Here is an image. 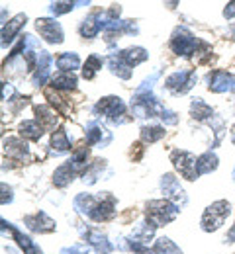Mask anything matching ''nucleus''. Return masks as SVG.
<instances>
[{"mask_svg":"<svg viewBox=\"0 0 235 254\" xmlns=\"http://www.w3.org/2000/svg\"><path fill=\"white\" fill-rule=\"evenodd\" d=\"M108 64H110L112 72H114V74H118L120 78H124V80L132 78V66L126 63L120 55H112V57L108 59Z\"/></svg>","mask_w":235,"mask_h":254,"instance_id":"obj_18","label":"nucleus"},{"mask_svg":"<svg viewBox=\"0 0 235 254\" xmlns=\"http://www.w3.org/2000/svg\"><path fill=\"white\" fill-rule=\"evenodd\" d=\"M161 188L168 197V201H172L174 205H184L186 203V193L180 188V182L172 176V174H165L161 180Z\"/></svg>","mask_w":235,"mask_h":254,"instance_id":"obj_8","label":"nucleus"},{"mask_svg":"<svg viewBox=\"0 0 235 254\" xmlns=\"http://www.w3.org/2000/svg\"><path fill=\"white\" fill-rule=\"evenodd\" d=\"M20 135L26 137V139H32V141H37L41 135H43V127L37 120H28V122H22L20 124Z\"/></svg>","mask_w":235,"mask_h":254,"instance_id":"obj_20","label":"nucleus"},{"mask_svg":"<svg viewBox=\"0 0 235 254\" xmlns=\"http://www.w3.org/2000/svg\"><path fill=\"white\" fill-rule=\"evenodd\" d=\"M102 30V14H92L80 24V35L82 37H94Z\"/></svg>","mask_w":235,"mask_h":254,"instance_id":"obj_17","label":"nucleus"},{"mask_svg":"<svg viewBox=\"0 0 235 254\" xmlns=\"http://www.w3.org/2000/svg\"><path fill=\"white\" fill-rule=\"evenodd\" d=\"M98 68H102V59L96 57V55H90V57L86 59V63H84L82 76H84L86 80H90V78H94V74L98 72Z\"/></svg>","mask_w":235,"mask_h":254,"instance_id":"obj_34","label":"nucleus"},{"mask_svg":"<svg viewBox=\"0 0 235 254\" xmlns=\"http://www.w3.org/2000/svg\"><path fill=\"white\" fill-rule=\"evenodd\" d=\"M159 118H161V120H163L167 126H176V122H178L176 114H174V112H170V110H167V108H163V110H161Z\"/></svg>","mask_w":235,"mask_h":254,"instance_id":"obj_37","label":"nucleus"},{"mask_svg":"<svg viewBox=\"0 0 235 254\" xmlns=\"http://www.w3.org/2000/svg\"><path fill=\"white\" fill-rule=\"evenodd\" d=\"M224 16L230 20V18H234L235 16V2H230L228 6H226V10H224Z\"/></svg>","mask_w":235,"mask_h":254,"instance_id":"obj_41","label":"nucleus"},{"mask_svg":"<svg viewBox=\"0 0 235 254\" xmlns=\"http://www.w3.org/2000/svg\"><path fill=\"white\" fill-rule=\"evenodd\" d=\"M24 223H26L28 229H32L34 233H51V231H55V221H53L51 217H47L43 211L26 217Z\"/></svg>","mask_w":235,"mask_h":254,"instance_id":"obj_11","label":"nucleus"},{"mask_svg":"<svg viewBox=\"0 0 235 254\" xmlns=\"http://www.w3.org/2000/svg\"><path fill=\"white\" fill-rule=\"evenodd\" d=\"M208 88L212 92H218V94L232 92L235 88V76L226 72V70H216V72H212L208 76Z\"/></svg>","mask_w":235,"mask_h":254,"instance_id":"obj_7","label":"nucleus"},{"mask_svg":"<svg viewBox=\"0 0 235 254\" xmlns=\"http://www.w3.org/2000/svg\"><path fill=\"white\" fill-rule=\"evenodd\" d=\"M51 147H53V153H55V155L67 153L69 149H71V143H69V139H67V133H65L63 129H59V131H55V133H53V137H51Z\"/></svg>","mask_w":235,"mask_h":254,"instance_id":"obj_29","label":"nucleus"},{"mask_svg":"<svg viewBox=\"0 0 235 254\" xmlns=\"http://www.w3.org/2000/svg\"><path fill=\"white\" fill-rule=\"evenodd\" d=\"M218 168V157L214 153H204L198 157V174H210Z\"/></svg>","mask_w":235,"mask_h":254,"instance_id":"obj_31","label":"nucleus"},{"mask_svg":"<svg viewBox=\"0 0 235 254\" xmlns=\"http://www.w3.org/2000/svg\"><path fill=\"white\" fill-rule=\"evenodd\" d=\"M61 254H88V249H86L84 245H75V247H71V249L61 251Z\"/></svg>","mask_w":235,"mask_h":254,"instance_id":"obj_39","label":"nucleus"},{"mask_svg":"<svg viewBox=\"0 0 235 254\" xmlns=\"http://www.w3.org/2000/svg\"><path fill=\"white\" fill-rule=\"evenodd\" d=\"M96 203H98V197L88 195V193H80V195L75 197V207H77L80 213H86V215L92 213V209L96 207Z\"/></svg>","mask_w":235,"mask_h":254,"instance_id":"obj_26","label":"nucleus"},{"mask_svg":"<svg viewBox=\"0 0 235 254\" xmlns=\"http://www.w3.org/2000/svg\"><path fill=\"white\" fill-rule=\"evenodd\" d=\"M51 84L53 88H59V90H73L77 86V76L73 72H59L51 78Z\"/></svg>","mask_w":235,"mask_h":254,"instance_id":"obj_25","label":"nucleus"},{"mask_svg":"<svg viewBox=\"0 0 235 254\" xmlns=\"http://www.w3.org/2000/svg\"><path fill=\"white\" fill-rule=\"evenodd\" d=\"M114 207H116V199L112 195H100L96 207L90 213V217L94 221H108V219H112L116 215V209Z\"/></svg>","mask_w":235,"mask_h":254,"instance_id":"obj_10","label":"nucleus"},{"mask_svg":"<svg viewBox=\"0 0 235 254\" xmlns=\"http://www.w3.org/2000/svg\"><path fill=\"white\" fill-rule=\"evenodd\" d=\"M24 24H26V14H18L12 22H8V26H2V45L4 47L14 39V35L20 32V28Z\"/></svg>","mask_w":235,"mask_h":254,"instance_id":"obj_15","label":"nucleus"},{"mask_svg":"<svg viewBox=\"0 0 235 254\" xmlns=\"http://www.w3.org/2000/svg\"><path fill=\"white\" fill-rule=\"evenodd\" d=\"M12 235H14V239H16V243H18V247L24 251L26 254H43L41 253V249L35 245L34 241L30 239V237H26L24 233H20V231H16V229H12Z\"/></svg>","mask_w":235,"mask_h":254,"instance_id":"obj_22","label":"nucleus"},{"mask_svg":"<svg viewBox=\"0 0 235 254\" xmlns=\"http://www.w3.org/2000/svg\"><path fill=\"white\" fill-rule=\"evenodd\" d=\"M104 162H106V160H96V162H94V166H92V168H88V170L84 172V178H82V180H84V184H94V182L98 180L96 176H98V172H100L102 168L106 166Z\"/></svg>","mask_w":235,"mask_h":254,"instance_id":"obj_35","label":"nucleus"},{"mask_svg":"<svg viewBox=\"0 0 235 254\" xmlns=\"http://www.w3.org/2000/svg\"><path fill=\"white\" fill-rule=\"evenodd\" d=\"M155 229H157V225H155L153 221L139 223V225L134 229V233H132V241L145 245V243H147V241H149V239L155 235Z\"/></svg>","mask_w":235,"mask_h":254,"instance_id":"obj_16","label":"nucleus"},{"mask_svg":"<svg viewBox=\"0 0 235 254\" xmlns=\"http://www.w3.org/2000/svg\"><path fill=\"white\" fill-rule=\"evenodd\" d=\"M147 215L151 217V221L159 225L170 223L172 219H176L178 215V205H174L168 199H153L147 203Z\"/></svg>","mask_w":235,"mask_h":254,"instance_id":"obj_2","label":"nucleus"},{"mask_svg":"<svg viewBox=\"0 0 235 254\" xmlns=\"http://www.w3.org/2000/svg\"><path fill=\"white\" fill-rule=\"evenodd\" d=\"M190 114H192V118H194V120L204 122V120H210V118L214 116V110H212L204 100L196 98V100L192 102V106H190Z\"/></svg>","mask_w":235,"mask_h":254,"instance_id":"obj_23","label":"nucleus"},{"mask_svg":"<svg viewBox=\"0 0 235 254\" xmlns=\"http://www.w3.org/2000/svg\"><path fill=\"white\" fill-rule=\"evenodd\" d=\"M51 64H53V59H51V55H49L47 51H39V53H37V72H35V76H34V82L37 86L45 84V80L49 78V74H51Z\"/></svg>","mask_w":235,"mask_h":254,"instance_id":"obj_12","label":"nucleus"},{"mask_svg":"<svg viewBox=\"0 0 235 254\" xmlns=\"http://www.w3.org/2000/svg\"><path fill=\"white\" fill-rule=\"evenodd\" d=\"M143 254H155V253H151V251H145Z\"/></svg>","mask_w":235,"mask_h":254,"instance_id":"obj_44","label":"nucleus"},{"mask_svg":"<svg viewBox=\"0 0 235 254\" xmlns=\"http://www.w3.org/2000/svg\"><path fill=\"white\" fill-rule=\"evenodd\" d=\"M170 160L174 164V168L186 178V180H196L200 174H198V159L188 153V151H172L170 153Z\"/></svg>","mask_w":235,"mask_h":254,"instance_id":"obj_4","label":"nucleus"},{"mask_svg":"<svg viewBox=\"0 0 235 254\" xmlns=\"http://www.w3.org/2000/svg\"><path fill=\"white\" fill-rule=\"evenodd\" d=\"M228 239H230L232 243H234V241H235V225H234V229L230 231V235H228Z\"/></svg>","mask_w":235,"mask_h":254,"instance_id":"obj_42","label":"nucleus"},{"mask_svg":"<svg viewBox=\"0 0 235 254\" xmlns=\"http://www.w3.org/2000/svg\"><path fill=\"white\" fill-rule=\"evenodd\" d=\"M28 104V98H22V96H16L14 100H10V108L14 110V112H18L20 108H24Z\"/></svg>","mask_w":235,"mask_h":254,"instance_id":"obj_38","label":"nucleus"},{"mask_svg":"<svg viewBox=\"0 0 235 254\" xmlns=\"http://www.w3.org/2000/svg\"><path fill=\"white\" fill-rule=\"evenodd\" d=\"M73 176H75V170H73V166L67 162V164H63V166H59V168L55 170V174H53V184L59 186V188H63V186H67L69 182L73 180Z\"/></svg>","mask_w":235,"mask_h":254,"instance_id":"obj_28","label":"nucleus"},{"mask_svg":"<svg viewBox=\"0 0 235 254\" xmlns=\"http://www.w3.org/2000/svg\"><path fill=\"white\" fill-rule=\"evenodd\" d=\"M86 241L96 249L98 254H108L112 251V245L108 243V239H106L102 233H98V231H88V233H86Z\"/></svg>","mask_w":235,"mask_h":254,"instance_id":"obj_19","label":"nucleus"},{"mask_svg":"<svg viewBox=\"0 0 235 254\" xmlns=\"http://www.w3.org/2000/svg\"><path fill=\"white\" fill-rule=\"evenodd\" d=\"M35 30L49 43H61L63 41V30H61L59 22H55V20L41 18V20L35 22Z\"/></svg>","mask_w":235,"mask_h":254,"instance_id":"obj_6","label":"nucleus"},{"mask_svg":"<svg viewBox=\"0 0 235 254\" xmlns=\"http://www.w3.org/2000/svg\"><path fill=\"white\" fill-rule=\"evenodd\" d=\"M94 110H96L98 114H102V116L112 118V122H116V120H118L116 116H122V114L126 112V106H124V102H122L120 98H116V96H108V98H102L100 102L96 104Z\"/></svg>","mask_w":235,"mask_h":254,"instance_id":"obj_9","label":"nucleus"},{"mask_svg":"<svg viewBox=\"0 0 235 254\" xmlns=\"http://www.w3.org/2000/svg\"><path fill=\"white\" fill-rule=\"evenodd\" d=\"M10 201H12V190L6 188V184H2V203L6 205V203H10Z\"/></svg>","mask_w":235,"mask_h":254,"instance_id":"obj_40","label":"nucleus"},{"mask_svg":"<svg viewBox=\"0 0 235 254\" xmlns=\"http://www.w3.org/2000/svg\"><path fill=\"white\" fill-rule=\"evenodd\" d=\"M200 45V41L194 37V33H190L186 28H176L172 32V39H170V49L176 53V55H182V57H190L196 47Z\"/></svg>","mask_w":235,"mask_h":254,"instance_id":"obj_3","label":"nucleus"},{"mask_svg":"<svg viewBox=\"0 0 235 254\" xmlns=\"http://www.w3.org/2000/svg\"><path fill=\"white\" fill-rule=\"evenodd\" d=\"M165 137V129L161 126H147L141 129V139L145 143H157Z\"/></svg>","mask_w":235,"mask_h":254,"instance_id":"obj_32","label":"nucleus"},{"mask_svg":"<svg viewBox=\"0 0 235 254\" xmlns=\"http://www.w3.org/2000/svg\"><path fill=\"white\" fill-rule=\"evenodd\" d=\"M88 155H90V151L86 149V147H80V149H77L75 151V157L73 160H69V164L73 166V170L75 172H82V170H88Z\"/></svg>","mask_w":235,"mask_h":254,"instance_id":"obj_27","label":"nucleus"},{"mask_svg":"<svg viewBox=\"0 0 235 254\" xmlns=\"http://www.w3.org/2000/svg\"><path fill=\"white\" fill-rule=\"evenodd\" d=\"M4 153L12 159H18V160H26L30 157V149L28 145L22 141V139H16V137H10L4 141Z\"/></svg>","mask_w":235,"mask_h":254,"instance_id":"obj_13","label":"nucleus"},{"mask_svg":"<svg viewBox=\"0 0 235 254\" xmlns=\"http://www.w3.org/2000/svg\"><path fill=\"white\" fill-rule=\"evenodd\" d=\"M120 57L130 64V66H135V64L143 63V61L147 59V51H145L143 47H130V49L122 51V53H120Z\"/></svg>","mask_w":235,"mask_h":254,"instance_id":"obj_24","label":"nucleus"},{"mask_svg":"<svg viewBox=\"0 0 235 254\" xmlns=\"http://www.w3.org/2000/svg\"><path fill=\"white\" fill-rule=\"evenodd\" d=\"M230 213H232V205H230V201L220 199V201L212 203V205L204 211V215H202V229H204L206 233L218 231V229L226 223V219H228Z\"/></svg>","mask_w":235,"mask_h":254,"instance_id":"obj_1","label":"nucleus"},{"mask_svg":"<svg viewBox=\"0 0 235 254\" xmlns=\"http://www.w3.org/2000/svg\"><path fill=\"white\" fill-rule=\"evenodd\" d=\"M57 66H59L63 72H73L75 68L80 66V59H78L77 53H63V55H59V59H57Z\"/></svg>","mask_w":235,"mask_h":254,"instance_id":"obj_30","label":"nucleus"},{"mask_svg":"<svg viewBox=\"0 0 235 254\" xmlns=\"http://www.w3.org/2000/svg\"><path fill=\"white\" fill-rule=\"evenodd\" d=\"M75 6H77L75 2H51L49 10H51V14L61 16V14H67V12H71Z\"/></svg>","mask_w":235,"mask_h":254,"instance_id":"obj_36","label":"nucleus"},{"mask_svg":"<svg viewBox=\"0 0 235 254\" xmlns=\"http://www.w3.org/2000/svg\"><path fill=\"white\" fill-rule=\"evenodd\" d=\"M35 116L41 127H55L57 126V114L47 106H35Z\"/></svg>","mask_w":235,"mask_h":254,"instance_id":"obj_21","label":"nucleus"},{"mask_svg":"<svg viewBox=\"0 0 235 254\" xmlns=\"http://www.w3.org/2000/svg\"><path fill=\"white\" fill-rule=\"evenodd\" d=\"M196 82V72L194 70H178V72H172L167 78L165 86L172 94H186Z\"/></svg>","mask_w":235,"mask_h":254,"instance_id":"obj_5","label":"nucleus"},{"mask_svg":"<svg viewBox=\"0 0 235 254\" xmlns=\"http://www.w3.org/2000/svg\"><path fill=\"white\" fill-rule=\"evenodd\" d=\"M112 141V133L104 127H98L96 124H90L88 129H86V143L88 145H100V147H106L108 143Z\"/></svg>","mask_w":235,"mask_h":254,"instance_id":"obj_14","label":"nucleus"},{"mask_svg":"<svg viewBox=\"0 0 235 254\" xmlns=\"http://www.w3.org/2000/svg\"><path fill=\"white\" fill-rule=\"evenodd\" d=\"M232 139H234V143H235V126H234V129H232Z\"/></svg>","mask_w":235,"mask_h":254,"instance_id":"obj_43","label":"nucleus"},{"mask_svg":"<svg viewBox=\"0 0 235 254\" xmlns=\"http://www.w3.org/2000/svg\"><path fill=\"white\" fill-rule=\"evenodd\" d=\"M155 253L157 254H182V251L167 237H161L155 241Z\"/></svg>","mask_w":235,"mask_h":254,"instance_id":"obj_33","label":"nucleus"}]
</instances>
